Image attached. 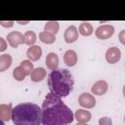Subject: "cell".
I'll return each instance as SVG.
<instances>
[{"label": "cell", "instance_id": "obj_1", "mask_svg": "<svg viewBox=\"0 0 125 125\" xmlns=\"http://www.w3.org/2000/svg\"><path fill=\"white\" fill-rule=\"evenodd\" d=\"M42 125H69L74 115L71 109L63 104L61 97L47 94L41 107Z\"/></svg>", "mask_w": 125, "mask_h": 125}, {"label": "cell", "instance_id": "obj_2", "mask_svg": "<svg viewBox=\"0 0 125 125\" xmlns=\"http://www.w3.org/2000/svg\"><path fill=\"white\" fill-rule=\"evenodd\" d=\"M15 125H41V107L33 103H21L12 108V116Z\"/></svg>", "mask_w": 125, "mask_h": 125}, {"label": "cell", "instance_id": "obj_3", "mask_svg": "<svg viewBox=\"0 0 125 125\" xmlns=\"http://www.w3.org/2000/svg\"><path fill=\"white\" fill-rule=\"evenodd\" d=\"M74 79L69 70L57 68L48 75V86L50 92L59 97H66L73 89Z\"/></svg>", "mask_w": 125, "mask_h": 125}, {"label": "cell", "instance_id": "obj_4", "mask_svg": "<svg viewBox=\"0 0 125 125\" xmlns=\"http://www.w3.org/2000/svg\"><path fill=\"white\" fill-rule=\"evenodd\" d=\"M114 32V27L112 25H109V24H105V25H101L99 26L96 31H95V34L98 38L102 39V40H104V39H107L109 38Z\"/></svg>", "mask_w": 125, "mask_h": 125}, {"label": "cell", "instance_id": "obj_5", "mask_svg": "<svg viewBox=\"0 0 125 125\" xmlns=\"http://www.w3.org/2000/svg\"><path fill=\"white\" fill-rule=\"evenodd\" d=\"M9 44L13 48H17L19 45L23 43V35L19 31H12L7 35Z\"/></svg>", "mask_w": 125, "mask_h": 125}, {"label": "cell", "instance_id": "obj_6", "mask_svg": "<svg viewBox=\"0 0 125 125\" xmlns=\"http://www.w3.org/2000/svg\"><path fill=\"white\" fill-rule=\"evenodd\" d=\"M78 102H79V104L83 107H86V108H91L93 107L95 104H96V100L95 98L89 94V93H83L80 95L79 99H78Z\"/></svg>", "mask_w": 125, "mask_h": 125}, {"label": "cell", "instance_id": "obj_7", "mask_svg": "<svg viewBox=\"0 0 125 125\" xmlns=\"http://www.w3.org/2000/svg\"><path fill=\"white\" fill-rule=\"evenodd\" d=\"M121 53L120 50L116 47H111L106 51L105 54V59L109 63H115L120 60Z\"/></svg>", "mask_w": 125, "mask_h": 125}, {"label": "cell", "instance_id": "obj_8", "mask_svg": "<svg viewBox=\"0 0 125 125\" xmlns=\"http://www.w3.org/2000/svg\"><path fill=\"white\" fill-rule=\"evenodd\" d=\"M64 40L66 43H72L74 41L77 40L78 38V31L77 28L74 25H70L66 28L65 32H64Z\"/></svg>", "mask_w": 125, "mask_h": 125}, {"label": "cell", "instance_id": "obj_9", "mask_svg": "<svg viewBox=\"0 0 125 125\" xmlns=\"http://www.w3.org/2000/svg\"><path fill=\"white\" fill-rule=\"evenodd\" d=\"M26 55H27L28 59H30L31 61H37L42 56V50L39 46L34 45V46H31L27 49Z\"/></svg>", "mask_w": 125, "mask_h": 125}, {"label": "cell", "instance_id": "obj_10", "mask_svg": "<svg viewBox=\"0 0 125 125\" xmlns=\"http://www.w3.org/2000/svg\"><path fill=\"white\" fill-rule=\"evenodd\" d=\"M106 91H107V83L104 80H100L96 82L92 87V93H94L95 95L101 96L105 94Z\"/></svg>", "mask_w": 125, "mask_h": 125}, {"label": "cell", "instance_id": "obj_11", "mask_svg": "<svg viewBox=\"0 0 125 125\" xmlns=\"http://www.w3.org/2000/svg\"><path fill=\"white\" fill-rule=\"evenodd\" d=\"M46 64H47V67L50 68L51 70L57 69L58 65H59V58H58L57 54H55V53L48 54L46 57Z\"/></svg>", "mask_w": 125, "mask_h": 125}, {"label": "cell", "instance_id": "obj_12", "mask_svg": "<svg viewBox=\"0 0 125 125\" xmlns=\"http://www.w3.org/2000/svg\"><path fill=\"white\" fill-rule=\"evenodd\" d=\"M63 61L65 62L66 65L68 66H73L75 65V63L77 62V55L74 51L72 50H68L64 53L63 56Z\"/></svg>", "mask_w": 125, "mask_h": 125}, {"label": "cell", "instance_id": "obj_13", "mask_svg": "<svg viewBox=\"0 0 125 125\" xmlns=\"http://www.w3.org/2000/svg\"><path fill=\"white\" fill-rule=\"evenodd\" d=\"M46 76V70L43 67H37L33 69L30 73V78L34 82H39L42 81Z\"/></svg>", "mask_w": 125, "mask_h": 125}, {"label": "cell", "instance_id": "obj_14", "mask_svg": "<svg viewBox=\"0 0 125 125\" xmlns=\"http://www.w3.org/2000/svg\"><path fill=\"white\" fill-rule=\"evenodd\" d=\"M75 118L80 123H86L91 119V112L85 109H78L75 112Z\"/></svg>", "mask_w": 125, "mask_h": 125}, {"label": "cell", "instance_id": "obj_15", "mask_svg": "<svg viewBox=\"0 0 125 125\" xmlns=\"http://www.w3.org/2000/svg\"><path fill=\"white\" fill-rule=\"evenodd\" d=\"M12 116V106L11 104H0V118L2 120L8 121Z\"/></svg>", "mask_w": 125, "mask_h": 125}, {"label": "cell", "instance_id": "obj_16", "mask_svg": "<svg viewBox=\"0 0 125 125\" xmlns=\"http://www.w3.org/2000/svg\"><path fill=\"white\" fill-rule=\"evenodd\" d=\"M12 64V57L9 54H4L0 56V72L5 71Z\"/></svg>", "mask_w": 125, "mask_h": 125}, {"label": "cell", "instance_id": "obj_17", "mask_svg": "<svg viewBox=\"0 0 125 125\" xmlns=\"http://www.w3.org/2000/svg\"><path fill=\"white\" fill-rule=\"evenodd\" d=\"M39 38L43 43H47V44H52L56 41V37L54 34L47 32V31H43L39 34Z\"/></svg>", "mask_w": 125, "mask_h": 125}, {"label": "cell", "instance_id": "obj_18", "mask_svg": "<svg viewBox=\"0 0 125 125\" xmlns=\"http://www.w3.org/2000/svg\"><path fill=\"white\" fill-rule=\"evenodd\" d=\"M79 32L83 36H89L93 32V27L89 22H82L79 26Z\"/></svg>", "mask_w": 125, "mask_h": 125}, {"label": "cell", "instance_id": "obj_19", "mask_svg": "<svg viewBox=\"0 0 125 125\" xmlns=\"http://www.w3.org/2000/svg\"><path fill=\"white\" fill-rule=\"evenodd\" d=\"M35 41H36V34L33 31L29 30V31H26L24 33V35H23V43H25L27 45H32V44L35 43Z\"/></svg>", "mask_w": 125, "mask_h": 125}, {"label": "cell", "instance_id": "obj_20", "mask_svg": "<svg viewBox=\"0 0 125 125\" xmlns=\"http://www.w3.org/2000/svg\"><path fill=\"white\" fill-rule=\"evenodd\" d=\"M59 30V23L58 21H48L45 25V31L50 32L52 34H56Z\"/></svg>", "mask_w": 125, "mask_h": 125}, {"label": "cell", "instance_id": "obj_21", "mask_svg": "<svg viewBox=\"0 0 125 125\" xmlns=\"http://www.w3.org/2000/svg\"><path fill=\"white\" fill-rule=\"evenodd\" d=\"M13 75H14V78H15L16 80H18V81H21V80H23L24 77L26 76V74L24 73V71H23V69L21 68V65L18 66V67H16V68L14 69V71H13Z\"/></svg>", "mask_w": 125, "mask_h": 125}, {"label": "cell", "instance_id": "obj_22", "mask_svg": "<svg viewBox=\"0 0 125 125\" xmlns=\"http://www.w3.org/2000/svg\"><path fill=\"white\" fill-rule=\"evenodd\" d=\"M21 68L23 69V71H24V73L26 74V75H30V73H31V71L33 70V64H32V62H30L29 61H27V60H25V61H22L21 62Z\"/></svg>", "mask_w": 125, "mask_h": 125}, {"label": "cell", "instance_id": "obj_23", "mask_svg": "<svg viewBox=\"0 0 125 125\" xmlns=\"http://www.w3.org/2000/svg\"><path fill=\"white\" fill-rule=\"evenodd\" d=\"M99 124L100 125H112V121L109 117H102L99 120Z\"/></svg>", "mask_w": 125, "mask_h": 125}, {"label": "cell", "instance_id": "obj_24", "mask_svg": "<svg viewBox=\"0 0 125 125\" xmlns=\"http://www.w3.org/2000/svg\"><path fill=\"white\" fill-rule=\"evenodd\" d=\"M6 49H7V43H6V41L2 37H0V52L5 51Z\"/></svg>", "mask_w": 125, "mask_h": 125}, {"label": "cell", "instance_id": "obj_25", "mask_svg": "<svg viewBox=\"0 0 125 125\" xmlns=\"http://www.w3.org/2000/svg\"><path fill=\"white\" fill-rule=\"evenodd\" d=\"M0 23H1L2 25H4V26H9V27H10V26L13 25L14 22H13V21H8V22H7V21H0Z\"/></svg>", "mask_w": 125, "mask_h": 125}, {"label": "cell", "instance_id": "obj_26", "mask_svg": "<svg viewBox=\"0 0 125 125\" xmlns=\"http://www.w3.org/2000/svg\"><path fill=\"white\" fill-rule=\"evenodd\" d=\"M0 125H5V123H4V121H3V120H2L1 118H0Z\"/></svg>", "mask_w": 125, "mask_h": 125}, {"label": "cell", "instance_id": "obj_27", "mask_svg": "<svg viewBox=\"0 0 125 125\" xmlns=\"http://www.w3.org/2000/svg\"><path fill=\"white\" fill-rule=\"evenodd\" d=\"M77 125H87V124L86 123H78Z\"/></svg>", "mask_w": 125, "mask_h": 125}]
</instances>
